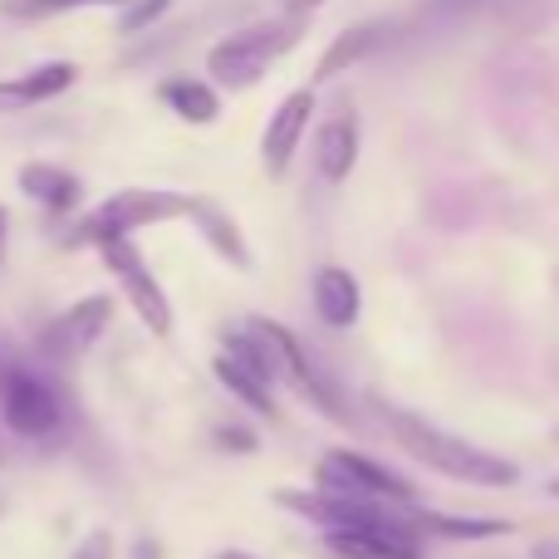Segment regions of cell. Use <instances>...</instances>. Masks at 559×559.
Instances as JSON below:
<instances>
[{"instance_id":"obj_1","label":"cell","mask_w":559,"mask_h":559,"mask_svg":"<svg viewBox=\"0 0 559 559\" xmlns=\"http://www.w3.org/2000/svg\"><path fill=\"white\" fill-rule=\"evenodd\" d=\"M226 354L241 358V364H251L255 373H265L271 383L275 378L280 383H289L299 397H309L324 417H334L338 427H358V417L348 413V403H344V393H338V383L329 378V368H319V358L309 354V348L299 344L285 324H280V319L255 314L251 324L226 329Z\"/></svg>"},{"instance_id":"obj_2","label":"cell","mask_w":559,"mask_h":559,"mask_svg":"<svg viewBox=\"0 0 559 559\" xmlns=\"http://www.w3.org/2000/svg\"><path fill=\"white\" fill-rule=\"evenodd\" d=\"M383 423H388V432H393V442L403 447V452L413 456V462L432 466V472L452 476V481L496 486V491H506V486L521 481L515 462H506V456L486 452V447H472L466 437L442 432V427L423 423V417L403 413V407H383Z\"/></svg>"},{"instance_id":"obj_3","label":"cell","mask_w":559,"mask_h":559,"mask_svg":"<svg viewBox=\"0 0 559 559\" xmlns=\"http://www.w3.org/2000/svg\"><path fill=\"white\" fill-rule=\"evenodd\" d=\"M299 35H305V20L299 15L246 25V29H236V35H226L222 45L206 49V69H212L216 84H226V88H251V84H261L275 59H285L289 49L299 45Z\"/></svg>"},{"instance_id":"obj_4","label":"cell","mask_w":559,"mask_h":559,"mask_svg":"<svg viewBox=\"0 0 559 559\" xmlns=\"http://www.w3.org/2000/svg\"><path fill=\"white\" fill-rule=\"evenodd\" d=\"M314 491L338 501H378V506H417V486H407L393 466L358 452H329L314 466Z\"/></svg>"},{"instance_id":"obj_5","label":"cell","mask_w":559,"mask_h":559,"mask_svg":"<svg viewBox=\"0 0 559 559\" xmlns=\"http://www.w3.org/2000/svg\"><path fill=\"white\" fill-rule=\"evenodd\" d=\"M187 202L192 197L182 192H157V187H123V192H114L108 202H98L94 212L79 222L74 241H108V236H133L143 231V226H157V222H177V216H187Z\"/></svg>"},{"instance_id":"obj_6","label":"cell","mask_w":559,"mask_h":559,"mask_svg":"<svg viewBox=\"0 0 559 559\" xmlns=\"http://www.w3.org/2000/svg\"><path fill=\"white\" fill-rule=\"evenodd\" d=\"M98 255H104V265L118 275V285H123L128 305L138 309V319H143L157 338L173 334V305H167V295H163V285L153 280V271L143 265L133 236H108V241H98Z\"/></svg>"},{"instance_id":"obj_7","label":"cell","mask_w":559,"mask_h":559,"mask_svg":"<svg viewBox=\"0 0 559 559\" xmlns=\"http://www.w3.org/2000/svg\"><path fill=\"white\" fill-rule=\"evenodd\" d=\"M0 417L15 437H49L59 427V397L39 373L5 364L0 368Z\"/></svg>"},{"instance_id":"obj_8","label":"cell","mask_w":559,"mask_h":559,"mask_svg":"<svg viewBox=\"0 0 559 559\" xmlns=\"http://www.w3.org/2000/svg\"><path fill=\"white\" fill-rule=\"evenodd\" d=\"M309 118H314V88L309 84L289 88V94L275 104L271 123H265V138H261L265 173H271L275 182L295 167V153H299V143H305V133H309Z\"/></svg>"},{"instance_id":"obj_9","label":"cell","mask_w":559,"mask_h":559,"mask_svg":"<svg viewBox=\"0 0 559 559\" xmlns=\"http://www.w3.org/2000/svg\"><path fill=\"white\" fill-rule=\"evenodd\" d=\"M108 314H114V299H108V295H88V299H79V305H69L64 314H59L55 324L39 334L45 358L69 364V358H79L84 348H94V338L108 329Z\"/></svg>"},{"instance_id":"obj_10","label":"cell","mask_w":559,"mask_h":559,"mask_svg":"<svg viewBox=\"0 0 559 559\" xmlns=\"http://www.w3.org/2000/svg\"><path fill=\"white\" fill-rule=\"evenodd\" d=\"M314 163H319V177L334 182V187L354 173V163H358V114H354L348 98H338V104L324 114V123H319Z\"/></svg>"},{"instance_id":"obj_11","label":"cell","mask_w":559,"mask_h":559,"mask_svg":"<svg viewBox=\"0 0 559 559\" xmlns=\"http://www.w3.org/2000/svg\"><path fill=\"white\" fill-rule=\"evenodd\" d=\"M79 79V64L69 59H49V64H35L15 79H0V114H25V108H39L49 98L69 94Z\"/></svg>"},{"instance_id":"obj_12","label":"cell","mask_w":559,"mask_h":559,"mask_svg":"<svg viewBox=\"0 0 559 559\" xmlns=\"http://www.w3.org/2000/svg\"><path fill=\"white\" fill-rule=\"evenodd\" d=\"M324 550L338 559H417L423 545L407 525H373V531H324Z\"/></svg>"},{"instance_id":"obj_13","label":"cell","mask_w":559,"mask_h":559,"mask_svg":"<svg viewBox=\"0 0 559 559\" xmlns=\"http://www.w3.org/2000/svg\"><path fill=\"white\" fill-rule=\"evenodd\" d=\"M187 222H197L202 241L212 246V251L222 255L226 265H236V271H251V251H246V236H241V226L231 222V212H226L222 202H212V197H192V202H187Z\"/></svg>"},{"instance_id":"obj_14","label":"cell","mask_w":559,"mask_h":559,"mask_svg":"<svg viewBox=\"0 0 559 559\" xmlns=\"http://www.w3.org/2000/svg\"><path fill=\"white\" fill-rule=\"evenodd\" d=\"M388 39V25L383 20H358V25H348L344 35H334V45L319 55V64H314V84H329L334 74H344V69H354V64H364L368 55H373L378 45Z\"/></svg>"},{"instance_id":"obj_15","label":"cell","mask_w":559,"mask_h":559,"mask_svg":"<svg viewBox=\"0 0 559 559\" xmlns=\"http://www.w3.org/2000/svg\"><path fill=\"white\" fill-rule=\"evenodd\" d=\"M364 309V295H358V280L344 271V265H324L314 275V314L324 319L329 329H348Z\"/></svg>"},{"instance_id":"obj_16","label":"cell","mask_w":559,"mask_h":559,"mask_svg":"<svg viewBox=\"0 0 559 559\" xmlns=\"http://www.w3.org/2000/svg\"><path fill=\"white\" fill-rule=\"evenodd\" d=\"M20 192L35 197V202L49 206V212H74V206L84 202V182H79L74 173H64V167H55V163H25L20 167Z\"/></svg>"},{"instance_id":"obj_17","label":"cell","mask_w":559,"mask_h":559,"mask_svg":"<svg viewBox=\"0 0 559 559\" xmlns=\"http://www.w3.org/2000/svg\"><path fill=\"white\" fill-rule=\"evenodd\" d=\"M157 98H163L182 123H216V118H222V94H216V84L192 79V74L163 79V84H157Z\"/></svg>"},{"instance_id":"obj_18","label":"cell","mask_w":559,"mask_h":559,"mask_svg":"<svg viewBox=\"0 0 559 559\" xmlns=\"http://www.w3.org/2000/svg\"><path fill=\"white\" fill-rule=\"evenodd\" d=\"M212 373L222 378V383L231 388V393L241 397L246 407H255V413H261V417H271V423L280 417L271 378H265V373H255L251 364H241V358H231V354H216V358H212Z\"/></svg>"},{"instance_id":"obj_19","label":"cell","mask_w":559,"mask_h":559,"mask_svg":"<svg viewBox=\"0 0 559 559\" xmlns=\"http://www.w3.org/2000/svg\"><path fill=\"white\" fill-rule=\"evenodd\" d=\"M403 525L413 535H442V540H496V535H511L506 521H462V515H432L403 506Z\"/></svg>"},{"instance_id":"obj_20","label":"cell","mask_w":559,"mask_h":559,"mask_svg":"<svg viewBox=\"0 0 559 559\" xmlns=\"http://www.w3.org/2000/svg\"><path fill=\"white\" fill-rule=\"evenodd\" d=\"M128 0H5V15L15 20H49L69 10H123Z\"/></svg>"},{"instance_id":"obj_21","label":"cell","mask_w":559,"mask_h":559,"mask_svg":"<svg viewBox=\"0 0 559 559\" xmlns=\"http://www.w3.org/2000/svg\"><path fill=\"white\" fill-rule=\"evenodd\" d=\"M167 10H173V0H128V5L118 10V35H143Z\"/></svg>"},{"instance_id":"obj_22","label":"cell","mask_w":559,"mask_h":559,"mask_svg":"<svg viewBox=\"0 0 559 559\" xmlns=\"http://www.w3.org/2000/svg\"><path fill=\"white\" fill-rule=\"evenodd\" d=\"M216 447H226V452H255V432L251 427H216Z\"/></svg>"},{"instance_id":"obj_23","label":"cell","mask_w":559,"mask_h":559,"mask_svg":"<svg viewBox=\"0 0 559 559\" xmlns=\"http://www.w3.org/2000/svg\"><path fill=\"white\" fill-rule=\"evenodd\" d=\"M74 559H114V535L108 531H94L84 545L74 550Z\"/></svg>"},{"instance_id":"obj_24","label":"cell","mask_w":559,"mask_h":559,"mask_svg":"<svg viewBox=\"0 0 559 559\" xmlns=\"http://www.w3.org/2000/svg\"><path fill=\"white\" fill-rule=\"evenodd\" d=\"M285 5V15H299V20H309L319 5H329V0H280Z\"/></svg>"},{"instance_id":"obj_25","label":"cell","mask_w":559,"mask_h":559,"mask_svg":"<svg viewBox=\"0 0 559 559\" xmlns=\"http://www.w3.org/2000/svg\"><path fill=\"white\" fill-rule=\"evenodd\" d=\"M133 559H163V545H157V540H138L133 545Z\"/></svg>"},{"instance_id":"obj_26","label":"cell","mask_w":559,"mask_h":559,"mask_svg":"<svg viewBox=\"0 0 559 559\" xmlns=\"http://www.w3.org/2000/svg\"><path fill=\"white\" fill-rule=\"evenodd\" d=\"M5 241H10V212L0 206V265H5Z\"/></svg>"},{"instance_id":"obj_27","label":"cell","mask_w":559,"mask_h":559,"mask_svg":"<svg viewBox=\"0 0 559 559\" xmlns=\"http://www.w3.org/2000/svg\"><path fill=\"white\" fill-rule=\"evenodd\" d=\"M535 559H559V540H540L535 545Z\"/></svg>"},{"instance_id":"obj_28","label":"cell","mask_w":559,"mask_h":559,"mask_svg":"<svg viewBox=\"0 0 559 559\" xmlns=\"http://www.w3.org/2000/svg\"><path fill=\"white\" fill-rule=\"evenodd\" d=\"M216 559H251V555H241V550H226V555H216Z\"/></svg>"},{"instance_id":"obj_29","label":"cell","mask_w":559,"mask_h":559,"mask_svg":"<svg viewBox=\"0 0 559 559\" xmlns=\"http://www.w3.org/2000/svg\"><path fill=\"white\" fill-rule=\"evenodd\" d=\"M550 496H555V501H559V476H555V481H550Z\"/></svg>"}]
</instances>
